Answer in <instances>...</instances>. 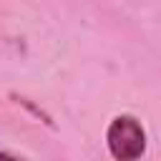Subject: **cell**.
I'll return each mask as SVG.
<instances>
[{
  "mask_svg": "<svg viewBox=\"0 0 161 161\" xmlns=\"http://www.w3.org/2000/svg\"><path fill=\"white\" fill-rule=\"evenodd\" d=\"M106 143L113 158L118 161H133L141 158L146 151V131L141 121L131 113L116 116L106 128Z\"/></svg>",
  "mask_w": 161,
  "mask_h": 161,
  "instance_id": "6da1fadb",
  "label": "cell"
},
{
  "mask_svg": "<svg viewBox=\"0 0 161 161\" xmlns=\"http://www.w3.org/2000/svg\"><path fill=\"white\" fill-rule=\"evenodd\" d=\"M18 103H23V106H25L28 111H33V113H35L38 118H43V123H48V126H53V121H50V116H48V113H43V111L38 108V106H33V103H30L28 98H18Z\"/></svg>",
  "mask_w": 161,
  "mask_h": 161,
  "instance_id": "7a4b0ae2",
  "label": "cell"
}]
</instances>
